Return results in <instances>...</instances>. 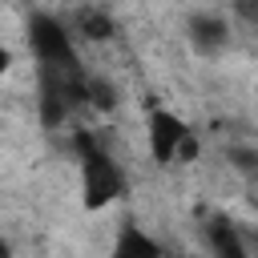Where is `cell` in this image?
Wrapping results in <instances>:
<instances>
[{
	"instance_id": "5",
	"label": "cell",
	"mask_w": 258,
	"mask_h": 258,
	"mask_svg": "<svg viewBox=\"0 0 258 258\" xmlns=\"http://www.w3.org/2000/svg\"><path fill=\"white\" fill-rule=\"evenodd\" d=\"M113 258H161V250H157V242H153L145 230H137V226H125V230L117 234Z\"/></svg>"
},
{
	"instance_id": "4",
	"label": "cell",
	"mask_w": 258,
	"mask_h": 258,
	"mask_svg": "<svg viewBox=\"0 0 258 258\" xmlns=\"http://www.w3.org/2000/svg\"><path fill=\"white\" fill-rule=\"evenodd\" d=\"M226 40H230V28H226V20L222 16H210V12H198L194 20H189V44L198 48V52H222L226 48Z\"/></svg>"
},
{
	"instance_id": "2",
	"label": "cell",
	"mask_w": 258,
	"mask_h": 258,
	"mask_svg": "<svg viewBox=\"0 0 258 258\" xmlns=\"http://www.w3.org/2000/svg\"><path fill=\"white\" fill-rule=\"evenodd\" d=\"M28 44H32V56L40 60V69H48V73H81L73 36L56 16L32 12L28 16Z\"/></svg>"
},
{
	"instance_id": "9",
	"label": "cell",
	"mask_w": 258,
	"mask_h": 258,
	"mask_svg": "<svg viewBox=\"0 0 258 258\" xmlns=\"http://www.w3.org/2000/svg\"><path fill=\"white\" fill-rule=\"evenodd\" d=\"M8 64H12V52H8V48H4V44H0V77H4V73H8Z\"/></svg>"
},
{
	"instance_id": "8",
	"label": "cell",
	"mask_w": 258,
	"mask_h": 258,
	"mask_svg": "<svg viewBox=\"0 0 258 258\" xmlns=\"http://www.w3.org/2000/svg\"><path fill=\"white\" fill-rule=\"evenodd\" d=\"M85 101L89 105H101V109H113V89L105 85V81H93V77H85Z\"/></svg>"
},
{
	"instance_id": "3",
	"label": "cell",
	"mask_w": 258,
	"mask_h": 258,
	"mask_svg": "<svg viewBox=\"0 0 258 258\" xmlns=\"http://www.w3.org/2000/svg\"><path fill=\"white\" fill-rule=\"evenodd\" d=\"M185 137H189V129H185L181 117H173L169 109L149 113V153H153V161H173Z\"/></svg>"
},
{
	"instance_id": "1",
	"label": "cell",
	"mask_w": 258,
	"mask_h": 258,
	"mask_svg": "<svg viewBox=\"0 0 258 258\" xmlns=\"http://www.w3.org/2000/svg\"><path fill=\"white\" fill-rule=\"evenodd\" d=\"M73 145H77V153H81V189H85V206L89 210H101V206H109V202H117L121 194H125V173H121V165L97 145V137L93 133H77L73 137Z\"/></svg>"
},
{
	"instance_id": "7",
	"label": "cell",
	"mask_w": 258,
	"mask_h": 258,
	"mask_svg": "<svg viewBox=\"0 0 258 258\" xmlns=\"http://www.w3.org/2000/svg\"><path fill=\"white\" fill-rule=\"evenodd\" d=\"M77 24H81V32L93 36V40H109V36H113V20H109V12H101V8H81V12H77Z\"/></svg>"
},
{
	"instance_id": "10",
	"label": "cell",
	"mask_w": 258,
	"mask_h": 258,
	"mask_svg": "<svg viewBox=\"0 0 258 258\" xmlns=\"http://www.w3.org/2000/svg\"><path fill=\"white\" fill-rule=\"evenodd\" d=\"M0 258H12V246H8L4 238H0Z\"/></svg>"
},
{
	"instance_id": "6",
	"label": "cell",
	"mask_w": 258,
	"mask_h": 258,
	"mask_svg": "<svg viewBox=\"0 0 258 258\" xmlns=\"http://www.w3.org/2000/svg\"><path fill=\"white\" fill-rule=\"evenodd\" d=\"M210 246H214L218 258H246V246H242L238 230H234L226 218H214V222H210Z\"/></svg>"
}]
</instances>
